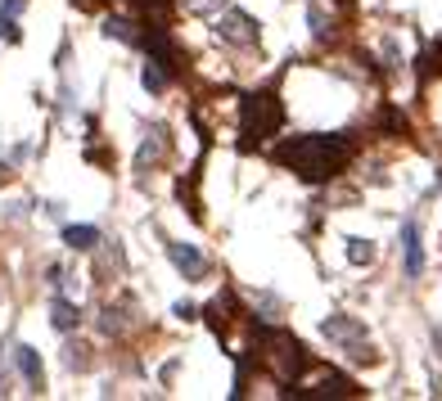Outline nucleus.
<instances>
[{
    "label": "nucleus",
    "instance_id": "f257e3e1",
    "mask_svg": "<svg viewBox=\"0 0 442 401\" xmlns=\"http://www.w3.org/2000/svg\"><path fill=\"white\" fill-rule=\"evenodd\" d=\"M352 154H357L352 136L339 131V136H298L289 145H280L275 158H280L284 167H294L303 180H330L352 162Z\"/></svg>",
    "mask_w": 442,
    "mask_h": 401
},
{
    "label": "nucleus",
    "instance_id": "f03ea898",
    "mask_svg": "<svg viewBox=\"0 0 442 401\" xmlns=\"http://www.w3.org/2000/svg\"><path fill=\"white\" fill-rule=\"evenodd\" d=\"M239 122H244V149L253 140H271L284 122V109L275 100V91H253L244 95V109H239Z\"/></svg>",
    "mask_w": 442,
    "mask_h": 401
},
{
    "label": "nucleus",
    "instance_id": "7ed1b4c3",
    "mask_svg": "<svg viewBox=\"0 0 442 401\" xmlns=\"http://www.w3.org/2000/svg\"><path fill=\"white\" fill-rule=\"evenodd\" d=\"M217 36L230 45H257V23L248 14H239V9H230V14L217 18Z\"/></svg>",
    "mask_w": 442,
    "mask_h": 401
},
{
    "label": "nucleus",
    "instance_id": "20e7f679",
    "mask_svg": "<svg viewBox=\"0 0 442 401\" xmlns=\"http://www.w3.org/2000/svg\"><path fill=\"white\" fill-rule=\"evenodd\" d=\"M325 333H330V338H339V343H343V347H348L357 361H370V343H366V333H361L352 320L330 316V320H325Z\"/></svg>",
    "mask_w": 442,
    "mask_h": 401
},
{
    "label": "nucleus",
    "instance_id": "39448f33",
    "mask_svg": "<svg viewBox=\"0 0 442 401\" xmlns=\"http://www.w3.org/2000/svg\"><path fill=\"white\" fill-rule=\"evenodd\" d=\"M167 253H172V262H176V271L185 275V280H204L208 262H204V253H199V248H190V244H172Z\"/></svg>",
    "mask_w": 442,
    "mask_h": 401
},
{
    "label": "nucleus",
    "instance_id": "423d86ee",
    "mask_svg": "<svg viewBox=\"0 0 442 401\" xmlns=\"http://www.w3.org/2000/svg\"><path fill=\"white\" fill-rule=\"evenodd\" d=\"M14 361H18V370H23V379L41 393V384H45V370H41V356H36L32 347H18L14 352Z\"/></svg>",
    "mask_w": 442,
    "mask_h": 401
},
{
    "label": "nucleus",
    "instance_id": "0eeeda50",
    "mask_svg": "<svg viewBox=\"0 0 442 401\" xmlns=\"http://www.w3.org/2000/svg\"><path fill=\"white\" fill-rule=\"evenodd\" d=\"M402 244H406V271L420 275L425 271V253H420V235H416V221L402 226Z\"/></svg>",
    "mask_w": 442,
    "mask_h": 401
},
{
    "label": "nucleus",
    "instance_id": "6e6552de",
    "mask_svg": "<svg viewBox=\"0 0 442 401\" xmlns=\"http://www.w3.org/2000/svg\"><path fill=\"white\" fill-rule=\"evenodd\" d=\"M63 244H68V248H82V253H86V248L100 244V230H95V226H68V230H63Z\"/></svg>",
    "mask_w": 442,
    "mask_h": 401
},
{
    "label": "nucleus",
    "instance_id": "1a4fd4ad",
    "mask_svg": "<svg viewBox=\"0 0 442 401\" xmlns=\"http://www.w3.org/2000/svg\"><path fill=\"white\" fill-rule=\"evenodd\" d=\"M348 262L352 266H370L374 262V244L370 239H348Z\"/></svg>",
    "mask_w": 442,
    "mask_h": 401
},
{
    "label": "nucleus",
    "instance_id": "9d476101",
    "mask_svg": "<svg viewBox=\"0 0 442 401\" xmlns=\"http://www.w3.org/2000/svg\"><path fill=\"white\" fill-rule=\"evenodd\" d=\"M77 320H82V316H77V307H73V302H63V298L54 302V329H63V333H68Z\"/></svg>",
    "mask_w": 442,
    "mask_h": 401
},
{
    "label": "nucleus",
    "instance_id": "9b49d317",
    "mask_svg": "<svg viewBox=\"0 0 442 401\" xmlns=\"http://www.w3.org/2000/svg\"><path fill=\"white\" fill-rule=\"evenodd\" d=\"M104 32L118 36V41H131V45L140 41V36H136V23H127V18H109V23H104Z\"/></svg>",
    "mask_w": 442,
    "mask_h": 401
},
{
    "label": "nucleus",
    "instance_id": "f8f14e48",
    "mask_svg": "<svg viewBox=\"0 0 442 401\" xmlns=\"http://www.w3.org/2000/svg\"><path fill=\"white\" fill-rule=\"evenodd\" d=\"M0 41H9V45H18V41H23V32H18L14 14H0Z\"/></svg>",
    "mask_w": 442,
    "mask_h": 401
},
{
    "label": "nucleus",
    "instance_id": "ddd939ff",
    "mask_svg": "<svg viewBox=\"0 0 442 401\" xmlns=\"http://www.w3.org/2000/svg\"><path fill=\"white\" fill-rule=\"evenodd\" d=\"M307 18H312V32H316V36H321V41H325V36H330V27H325V14H321V9H312V14H307Z\"/></svg>",
    "mask_w": 442,
    "mask_h": 401
},
{
    "label": "nucleus",
    "instance_id": "4468645a",
    "mask_svg": "<svg viewBox=\"0 0 442 401\" xmlns=\"http://www.w3.org/2000/svg\"><path fill=\"white\" fill-rule=\"evenodd\" d=\"M23 9V0H0V14H18Z\"/></svg>",
    "mask_w": 442,
    "mask_h": 401
},
{
    "label": "nucleus",
    "instance_id": "2eb2a0df",
    "mask_svg": "<svg viewBox=\"0 0 442 401\" xmlns=\"http://www.w3.org/2000/svg\"><path fill=\"white\" fill-rule=\"evenodd\" d=\"M217 0H190V9H213Z\"/></svg>",
    "mask_w": 442,
    "mask_h": 401
},
{
    "label": "nucleus",
    "instance_id": "dca6fc26",
    "mask_svg": "<svg viewBox=\"0 0 442 401\" xmlns=\"http://www.w3.org/2000/svg\"><path fill=\"white\" fill-rule=\"evenodd\" d=\"M140 5H149V0H140ZM153 5H158V0H153Z\"/></svg>",
    "mask_w": 442,
    "mask_h": 401
},
{
    "label": "nucleus",
    "instance_id": "f3484780",
    "mask_svg": "<svg viewBox=\"0 0 442 401\" xmlns=\"http://www.w3.org/2000/svg\"><path fill=\"white\" fill-rule=\"evenodd\" d=\"M343 5H348V0H343Z\"/></svg>",
    "mask_w": 442,
    "mask_h": 401
}]
</instances>
